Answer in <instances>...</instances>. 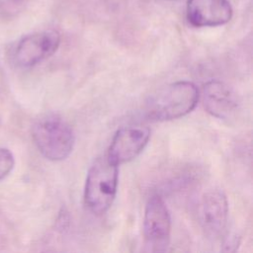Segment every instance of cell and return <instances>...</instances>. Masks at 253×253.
I'll list each match as a JSON object with an SVG mask.
<instances>
[{
    "label": "cell",
    "instance_id": "5b68a950",
    "mask_svg": "<svg viewBox=\"0 0 253 253\" xmlns=\"http://www.w3.org/2000/svg\"><path fill=\"white\" fill-rule=\"evenodd\" d=\"M60 42V34L53 29L25 36L15 47L14 61L24 68L35 66L51 56L58 49Z\"/></svg>",
    "mask_w": 253,
    "mask_h": 253
},
{
    "label": "cell",
    "instance_id": "6da1fadb",
    "mask_svg": "<svg viewBox=\"0 0 253 253\" xmlns=\"http://www.w3.org/2000/svg\"><path fill=\"white\" fill-rule=\"evenodd\" d=\"M199 89L190 81L171 83L145 103V116L155 122H166L182 118L190 114L199 101Z\"/></svg>",
    "mask_w": 253,
    "mask_h": 253
},
{
    "label": "cell",
    "instance_id": "7a4b0ae2",
    "mask_svg": "<svg viewBox=\"0 0 253 253\" xmlns=\"http://www.w3.org/2000/svg\"><path fill=\"white\" fill-rule=\"evenodd\" d=\"M119 184V166L106 155L97 158L88 170L84 186V204L94 214L105 213L113 205Z\"/></svg>",
    "mask_w": 253,
    "mask_h": 253
},
{
    "label": "cell",
    "instance_id": "8992f818",
    "mask_svg": "<svg viewBox=\"0 0 253 253\" xmlns=\"http://www.w3.org/2000/svg\"><path fill=\"white\" fill-rule=\"evenodd\" d=\"M150 138L147 126H124L113 136L106 156L116 165L129 162L136 158L145 148Z\"/></svg>",
    "mask_w": 253,
    "mask_h": 253
},
{
    "label": "cell",
    "instance_id": "9c48e42d",
    "mask_svg": "<svg viewBox=\"0 0 253 253\" xmlns=\"http://www.w3.org/2000/svg\"><path fill=\"white\" fill-rule=\"evenodd\" d=\"M203 104L205 110L220 120L231 118L238 109V102L233 91L223 82L212 79L203 87Z\"/></svg>",
    "mask_w": 253,
    "mask_h": 253
},
{
    "label": "cell",
    "instance_id": "277c9868",
    "mask_svg": "<svg viewBox=\"0 0 253 253\" xmlns=\"http://www.w3.org/2000/svg\"><path fill=\"white\" fill-rule=\"evenodd\" d=\"M143 236L150 251L167 250L171 236L170 212L159 195H152L146 202L143 215Z\"/></svg>",
    "mask_w": 253,
    "mask_h": 253
},
{
    "label": "cell",
    "instance_id": "8fae6325",
    "mask_svg": "<svg viewBox=\"0 0 253 253\" xmlns=\"http://www.w3.org/2000/svg\"><path fill=\"white\" fill-rule=\"evenodd\" d=\"M14 156L7 148H0V180L5 178L14 167Z\"/></svg>",
    "mask_w": 253,
    "mask_h": 253
},
{
    "label": "cell",
    "instance_id": "52a82bcc",
    "mask_svg": "<svg viewBox=\"0 0 253 253\" xmlns=\"http://www.w3.org/2000/svg\"><path fill=\"white\" fill-rule=\"evenodd\" d=\"M198 216L206 235L210 238L219 237L227 223L228 202L224 193L217 189L207 191L201 198Z\"/></svg>",
    "mask_w": 253,
    "mask_h": 253
},
{
    "label": "cell",
    "instance_id": "3957f363",
    "mask_svg": "<svg viewBox=\"0 0 253 253\" xmlns=\"http://www.w3.org/2000/svg\"><path fill=\"white\" fill-rule=\"evenodd\" d=\"M32 135L40 152L51 161L67 158L75 143L71 126L54 114L44 115L39 119L33 126Z\"/></svg>",
    "mask_w": 253,
    "mask_h": 253
},
{
    "label": "cell",
    "instance_id": "ba28073f",
    "mask_svg": "<svg viewBox=\"0 0 253 253\" xmlns=\"http://www.w3.org/2000/svg\"><path fill=\"white\" fill-rule=\"evenodd\" d=\"M233 8L229 0H187L186 19L195 28L219 27L230 22Z\"/></svg>",
    "mask_w": 253,
    "mask_h": 253
},
{
    "label": "cell",
    "instance_id": "30bf717a",
    "mask_svg": "<svg viewBox=\"0 0 253 253\" xmlns=\"http://www.w3.org/2000/svg\"><path fill=\"white\" fill-rule=\"evenodd\" d=\"M28 0H0V13L4 17H13L26 5Z\"/></svg>",
    "mask_w": 253,
    "mask_h": 253
}]
</instances>
